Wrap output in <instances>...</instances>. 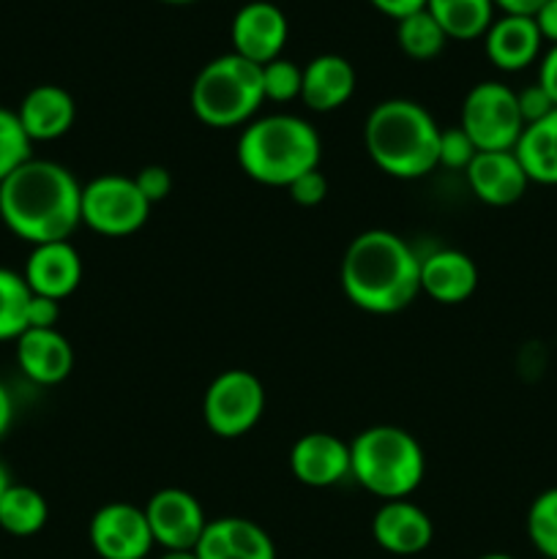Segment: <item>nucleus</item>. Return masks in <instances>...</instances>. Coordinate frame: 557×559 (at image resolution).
Listing matches in <instances>:
<instances>
[{"instance_id":"37","label":"nucleus","mask_w":557,"mask_h":559,"mask_svg":"<svg viewBox=\"0 0 557 559\" xmlns=\"http://www.w3.org/2000/svg\"><path fill=\"white\" fill-rule=\"evenodd\" d=\"M535 25L544 41H552V47L557 44V0H546L538 11L533 14Z\"/></svg>"},{"instance_id":"2","label":"nucleus","mask_w":557,"mask_h":559,"mask_svg":"<svg viewBox=\"0 0 557 559\" xmlns=\"http://www.w3.org/2000/svg\"><path fill=\"white\" fill-rule=\"evenodd\" d=\"M342 289L369 314H396L420 293V257L388 229H366L342 257Z\"/></svg>"},{"instance_id":"7","label":"nucleus","mask_w":557,"mask_h":559,"mask_svg":"<svg viewBox=\"0 0 557 559\" xmlns=\"http://www.w3.org/2000/svg\"><path fill=\"white\" fill-rule=\"evenodd\" d=\"M459 126L473 140L475 151H513L524 131L517 91L495 80L478 82L464 96Z\"/></svg>"},{"instance_id":"30","label":"nucleus","mask_w":557,"mask_h":559,"mask_svg":"<svg viewBox=\"0 0 557 559\" xmlns=\"http://www.w3.org/2000/svg\"><path fill=\"white\" fill-rule=\"evenodd\" d=\"M300 82H304V69L287 58H276L262 66V93L265 102H293L300 98Z\"/></svg>"},{"instance_id":"43","label":"nucleus","mask_w":557,"mask_h":559,"mask_svg":"<svg viewBox=\"0 0 557 559\" xmlns=\"http://www.w3.org/2000/svg\"><path fill=\"white\" fill-rule=\"evenodd\" d=\"M478 559H513L511 555H500V551H495V555H484V557H478Z\"/></svg>"},{"instance_id":"20","label":"nucleus","mask_w":557,"mask_h":559,"mask_svg":"<svg viewBox=\"0 0 557 559\" xmlns=\"http://www.w3.org/2000/svg\"><path fill=\"white\" fill-rule=\"evenodd\" d=\"M541 38L538 25L533 16L519 14H502L489 25L484 36L486 58L491 66L500 71H522L541 55Z\"/></svg>"},{"instance_id":"36","label":"nucleus","mask_w":557,"mask_h":559,"mask_svg":"<svg viewBox=\"0 0 557 559\" xmlns=\"http://www.w3.org/2000/svg\"><path fill=\"white\" fill-rule=\"evenodd\" d=\"M380 14L391 16V20H404V16L415 14V11L426 9V0H369Z\"/></svg>"},{"instance_id":"44","label":"nucleus","mask_w":557,"mask_h":559,"mask_svg":"<svg viewBox=\"0 0 557 559\" xmlns=\"http://www.w3.org/2000/svg\"><path fill=\"white\" fill-rule=\"evenodd\" d=\"M164 3H178L180 5V3H191V0H164Z\"/></svg>"},{"instance_id":"42","label":"nucleus","mask_w":557,"mask_h":559,"mask_svg":"<svg viewBox=\"0 0 557 559\" xmlns=\"http://www.w3.org/2000/svg\"><path fill=\"white\" fill-rule=\"evenodd\" d=\"M11 486V478H9V469H5V464L0 462V497H3V491Z\"/></svg>"},{"instance_id":"40","label":"nucleus","mask_w":557,"mask_h":559,"mask_svg":"<svg viewBox=\"0 0 557 559\" xmlns=\"http://www.w3.org/2000/svg\"><path fill=\"white\" fill-rule=\"evenodd\" d=\"M11 420H14V402H11V393L5 391V385L0 382V440H3L5 431L11 429Z\"/></svg>"},{"instance_id":"23","label":"nucleus","mask_w":557,"mask_h":559,"mask_svg":"<svg viewBox=\"0 0 557 559\" xmlns=\"http://www.w3.org/2000/svg\"><path fill=\"white\" fill-rule=\"evenodd\" d=\"M513 153L530 183L557 186V109L549 118L524 126Z\"/></svg>"},{"instance_id":"19","label":"nucleus","mask_w":557,"mask_h":559,"mask_svg":"<svg viewBox=\"0 0 557 559\" xmlns=\"http://www.w3.org/2000/svg\"><path fill=\"white\" fill-rule=\"evenodd\" d=\"M16 364L38 385H58L74 369V349L58 328L25 331L16 338Z\"/></svg>"},{"instance_id":"22","label":"nucleus","mask_w":557,"mask_h":559,"mask_svg":"<svg viewBox=\"0 0 557 559\" xmlns=\"http://www.w3.org/2000/svg\"><path fill=\"white\" fill-rule=\"evenodd\" d=\"M16 118H20L22 129L31 136V142L58 140V136H63L74 126V98L60 85H36L22 98Z\"/></svg>"},{"instance_id":"27","label":"nucleus","mask_w":557,"mask_h":559,"mask_svg":"<svg viewBox=\"0 0 557 559\" xmlns=\"http://www.w3.org/2000/svg\"><path fill=\"white\" fill-rule=\"evenodd\" d=\"M31 287L25 276L9 267H0V342L20 338L27 331V306H31Z\"/></svg>"},{"instance_id":"31","label":"nucleus","mask_w":557,"mask_h":559,"mask_svg":"<svg viewBox=\"0 0 557 559\" xmlns=\"http://www.w3.org/2000/svg\"><path fill=\"white\" fill-rule=\"evenodd\" d=\"M475 145L462 126L453 129H440V147H437V167L467 169V164L475 158Z\"/></svg>"},{"instance_id":"11","label":"nucleus","mask_w":557,"mask_h":559,"mask_svg":"<svg viewBox=\"0 0 557 559\" xmlns=\"http://www.w3.org/2000/svg\"><path fill=\"white\" fill-rule=\"evenodd\" d=\"M91 546L102 559H147L153 544L145 508L109 502L91 519Z\"/></svg>"},{"instance_id":"24","label":"nucleus","mask_w":557,"mask_h":559,"mask_svg":"<svg viewBox=\"0 0 557 559\" xmlns=\"http://www.w3.org/2000/svg\"><path fill=\"white\" fill-rule=\"evenodd\" d=\"M426 11L453 41L486 36L495 22V0H426Z\"/></svg>"},{"instance_id":"1","label":"nucleus","mask_w":557,"mask_h":559,"mask_svg":"<svg viewBox=\"0 0 557 559\" xmlns=\"http://www.w3.org/2000/svg\"><path fill=\"white\" fill-rule=\"evenodd\" d=\"M0 218L31 246L69 240L82 224V186L71 169L31 158L0 183Z\"/></svg>"},{"instance_id":"38","label":"nucleus","mask_w":557,"mask_h":559,"mask_svg":"<svg viewBox=\"0 0 557 559\" xmlns=\"http://www.w3.org/2000/svg\"><path fill=\"white\" fill-rule=\"evenodd\" d=\"M538 85L549 93V98L555 102V107H557V44L544 55V58H541Z\"/></svg>"},{"instance_id":"18","label":"nucleus","mask_w":557,"mask_h":559,"mask_svg":"<svg viewBox=\"0 0 557 559\" xmlns=\"http://www.w3.org/2000/svg\"><path fill=\"white\" fill-rule=\"evenodd\" d=\"M475 287H478V267L464 251L437 249L420 257V293L437 304H464Z\"/></svg>"},{"instance_id":"21","label":"nucleus","mask_w":557,"mask_h":559,"mask_svg":"<svg viewBox=\"0 0 557 559\" xmlns=\"http://www.w3.org/2000/svg\"><path fill=\"white\" fill-rule=\"evenodd\" d=\"M355 93V69L342 55H317L304 66L300 102L311 112H333L344 107Z\"/></svg>"},{"instance_id":"10","label":"nucleus","mask_w":557,"mask_h":559,"mask_svg":"<svg viewBox=\"0 0 557 559\" xmlns=\"http://www.w3.org/2000/svg\"><path fill=\"white\" fill-rule=\"evenodd\" d=\"M153 544L164 551H194L208 527L200 500L186 489H162L145 506Z\"/></svg>"},{"instance_id":"32","label":"nucleus","mask_w":557,"mask_h":559,"mask_svg":"<svg viewBox=\"0 0 557 559\" xmlns=\"http://www.w3.org/2000/svg\"><path fill=\"white\" fill-rule=\"evenodd\" d=\"M517 102H519V112H522L524 126L538 123V120L549 118V115L557 109L555 102L549 98V93H546L538 82L517 91Z\"/></svg>"},{"instance_id":"15","label":"nucleus","mask_w":557,"mask_h":559,"mask_svg":"<svg viewBox=\"0 0 557 559\" xmlns=\"http://www.w3.org/2000/svg\"><path fill=\"white\" fill-rule=\"evenodd\" d=\"M464 175H467L473 194L495 207H508L519 202L530 186L513 151H478Z\"/></svg>"},{"instance_id":"26","label":"nucleus","mask_w":557,"mask_h":559,"mask_svg":"<svg viewBox=\"0 0 557 559\" xmlns=\"http://www.w3.org/2000/svg\"><path fill=\"white\" fill-rule=\"evenodd\" d=\"M396 41L407 58L431 60L442 52L448 36L442 33V27L437 25L435 16L426 9H420L396 22Z\"/></svg>"},{"instance_id":"3","label":"nucleus","mask_w":557,"mask_h":559,"mask_svg":"<svg viewBox=\"0 0 557 559\" xmlns=\"http://www.w3.org/2000/svg\"><path fill=\"white\" fill-rule=\"evenodd\" d=\"M364 142L382 173L399 180H415L437 167L440 126L418 102L388 98L366 118Z\"/></svg>"},{"instance_id":"35","label":"nucleus","mask_w":557,"mask_h":559,"mask_svg":"<svg viewBox=\"0 0 557 559\" xmlns=\"http://www.w3.org/2000/svg\"><path fill=\"white\" fill-rule=\"evenodd\" d=\"M60 320V300L44 298V295H33L31 306H27V331H47V328H58Z\"/></svg>"},{"instance_id":"25","label":"nucleus","mask_w":557,"mask_h":559,"mask_svg":"<svg viewBox=\"0 0 557 559\" xmlns=\"http://www.w3.org/2000/svg\"><path fill=\"white\" fill-rule=\"evenodd\" d=\"M49 519L47 500L42 491L31 486L11 484L0 497V530H5L14 538H31L42 533Z\"/></svg>"},{"instance_id":"29","label":"nucleus","mask_w":557,"mask_h":559,"mask_svg":"<svg viewBox=\"0 0 557 559\" xmlns=\"http://www.w3.org/2000/svg\"><path fill=\"white\" fill-rule=\"evenodd\" d=\"M31 147L33 142L16 118V109L0 107V183L14 175L22 164L31 162Z\"/></svg>"},{"instance_id":"4","label":"nucleus","mask_w":557,"mask_h":559,"mask_svg":"<svg viewBox=\"0 0 557 559\" xmlns=\"http://www.w3.org/2000/svg\"><path fill=\"white\" fill-rule=\"evenodd\" d=\"M322 142L315 126L298 115H265L246 123L238 136V164L262 186L289 183L320 167Z\"/></svg>"},{"instance_id":"13","label":"nucleus","mask_w":557,"mask_h":559,"mask_svg":"<svg viewBox=\"0 0 557 559\" xmlns=\"http://www.w3.org/2000/svg\"><path fill=\"white\" fill-rule=\"evenodd\" d=\"M289 469L295 480L311 489H328L349 478V442L331 431L304 435L289 451Z\"/></svg>"},{"instance_id":"41","label":"nucleus","mask_w":557,"mask_h":559,"mask_svg":"<svg viewBox=\"0 0 557 559\" xmlns=\"http://www.w3.org/2000/svg\"><path fill=\"white\" fill-rule=\"evenodd\" d=\"M158 559H200L194 551H164Z\"/></svg>"},{"instance_id":"14","label":"nucleus","mask_w":557,"mask_h":559,"mask_svg":"<svg viewBox=\"0 0 557 559\" xmlns=\"http://www.w3.org/2000/svg\"><path fill=\"white\" fill-rule=\"evenodd\" d=\"M371 535L388 555L413 557L429 549L435 538V524L415 502L388 500L371 519Z\"/></svg>"},{"instance_id":"39","label":"nucleus","mask_w":557,"mask_h":559,"mask_svg":"<svg viewBox=\"0 0 557 559\" xmlns=\"http://www.w3.org/2000/svg\"><path fill=\"white\" fill-rule=\"evenodd\" d=\"M544 3L546 0H495V9H500L502 14L533 16Z\"/></svg>"},{"instance_id":"33","label":"nucleus","mask_w":557,"mask_h":559,"mask_svg":"<svg viewBox=\"0 0 557 559\" xmlns=\"http://www.w3.org/2000/svg\"><path fill=\"white\" fill-rule=\"evenodd\" d=\"M134 183L137 189H140V194L145 197L151 205H156V202H162L164 197L173 191V175H169V169L162 167V164H147V167H142L140 173L134 175Z\"/></svg>"},{"instance_id":"17","label":"nucleus","mask_w":557,"mask_h":559,"mask_svg":"<svg viewBox=\"0 0 557 559\" xmlns=\"http://www.w3.org/2000/svg\"><path fill=\"white\" fill-rule=\"evenodd\" d=\"M194 555L200 559H276V546L260 524L229 516L208 522Z\"/></svg>"},{"instance_id":"12","label":"nucleus","mask_w":557,"mask_h":559,"mask_svg":"<svg viewBox=\"0 0 557 559\" xmlns=\"http://www.w3.org/2000/svg\"><path fill=\"white\" fill-rule=\"evenodd\" d=\"M287 16L271 0H254L238 9L229 27L233 38V52L251 60L257 66H265L271 60L282 58V49L287 44Z\"/></svg>"},{"instance_id":"8","label":"nucleus","mask_w":557,"mask_h":559,"mask_svg":"<svg viewBox=\"0 0 557 559\" xmlns=\"http://www.w3.org/2000/svg\"><path fill=\"white\" fill-rule=\"evenodd\" d=\"M151 207L134 178L126 175H98L82 186V224L104 238L140 233L151 216Z\"/></svg>"},{"instance_id":"16","label":"nucleus","mask_w":557,"mask_h":559,"mask_svg":"<svg viewBox=\"0 0 557 559\" xmlns=\"http://www.w3.org/2000/svg\"><path fill=\"white\" fill-rule=\"evenodd\" d=\"M25 282L33 295L63 300L80 287L82 282V257L69 240L33 246L25 265Z\"/></svg>"},{"instance_id":"34","label":"nucleus","mask_w":557,"mask_h":559,"mask_svg":"<svg viewBox=\"0 0 557 559\" xmlns=\"http://www.w3.org/2000/svg\"><path fill=\"white\" fill-rule=\"evenodd\" d=\"M287 191H289V197H293L295 205L315 207L328 197V178L322 175V169L317 167V169H311V173L300 175L295 183H289Z\"/></svg>"},{"instance_id":"5","label":"nucleus","mask_w":557,"mask_h":559,"mask_svg":"<svg viewBox=\"0 0 557 559\" xmlns=\"http://www.w3.org/2000/svg\"><path fill=\"white\" fill-rule=\"evenodd\" d=\"M424 473L418 440L399 426H371L349 442V475L380 500H410Z\"/></svg>"},{"instance_id":"9","label":"nucleus","mask_w":557,"mask_h":559,"mask_svg":"<svg viewBox=\"0 0 557 559\" xmlns=\"http://www.w3.org/2000/svg\"><path fill=\"white\" fill-rule=\"evenodd\" d=\"M265 413V388L246 369H227L208 385L202 399L205 426L222 440L244 437Z\"/></svg>"},{"instance_id":"6","label":"nucleus","mask_w":557,"mask_h":559,"mask_svg":"<svg viewBox=\"0 0 557 559\" xmlns=\"http://www.w3.org/2000/svg\"><path fill=\"white\" fill-rule=\"evenodd\" d=\"M262 104V66L235 52L218 55L202 66L191 85V109L211 129L251 123Z\"/></svg>"},{"instance_id":"28","label":"nucleus","mask_w":557,"mask_h":559,"mask_svg":"<svg viewBox=\"0 0 557 559\" xmlns=\"http://www.w3.org/2000/svg\"><path fill=\"white\" fill-rule=\"evenodd\" d=\"M528 538L546 559H557V486L541 491L530 506Z\"/></svg>"}]
</instances>
